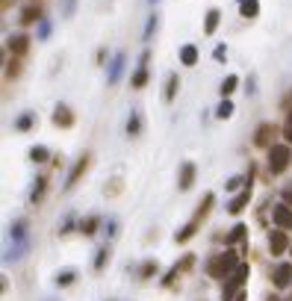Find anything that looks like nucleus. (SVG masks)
<instances>
[{
	"instance_id": "obj_5",
	"label": "nucleus",
	"mask_w": 292,
	"mask_h": 301,
	"mask_svg": "<svg viewBox=\"0 0 292 301\" xmlns=\"http://www.w3.org/2000/svg\"><path fill=\"white\" fill-rule=\"evenodd\" d=\"M286 245H289V239H286V234L283 231H272V236H269V248H272V254H283L286 251Z\"/></svg>"
},
{
	"instance_id": "obj_14",
	"label": "nucleus",
	"mask_w": 292,
	"mask_h": 301,
	"mask_svg": "<svg viewBox=\"0 0 292 301\" xmlns=\"http://www.w3.org/2000/svg\"><path fill=\"white\" fill-rule=\"evenodd\" d=\"M219 18H222V12H219V9H210V12H206V21H204V33H206V35L216 33V27H219Z\"/></svg>"
},
{
	"instance_id": "obj_24",
	"label": "nucleus",
	"mask_w": 292,
	"mask_h": 301,
	"mask_svg": "<svg viewBox=\"0 0 292 301\" xmlns=\"http://www.w3.org/2000/svg\"><path fill=\"white\" fill-rule=\"evenodd\" d=\"M30 160H33V163H48V148L35 145V148L30 150Z\"/></svg>"
},
{
	"instance_id": "obj_37",
	"label": "nucleus",
	"mask_w": 292,
	"mask_h": 301,
	"mask_svg": "<svg viewBox=\"0 0 292 301\" xmlns=\"http://www.w3.org/2000/svg\"><path fill=\"white\" fill-rule=\"evenodd\" d=\"M242 183V177H233V180H227V189H239Z\"/></svg>"
},
{
	"instance_id": "obj_8",
	"label": "nucleus",
	"mask_w": 292,
	"mask_h": 301,
	"mask_svg": "<svg viewBox=\"0 0 292 301\" xmlns=\"http://www.w3.org/2000/svg\"><path fill=\"white\" fill-rule=\"evenodd\" d=\"M248 198H251V183L245 186L239 195H236V198L227 204V213H242V210H245V204H248Z\"/></svg>"
},
{
	"instance_id": "obj_26",
	"label": "nucleus",
	"mask_w": 292,
	"mask_h": 301,
	"mask_svg": "<svg viewBox=\"0 0 292 301\" xmlns=\"http://www.w3.org/2000/svg\"><path fill=\"white\" fill-rule=\"evenodd\" d=\"M74 278H77V275H74V269H65V272H59V275H56V284H59V286H68Z\"/></svg>"
},
{
	"instance_id": "obj_4",
	"label": "nucleus",
	"mask_w": 292,
	"mask_h": 301,
	"mask_svg": "<svg viewBox=\"0 0 292 301\" xmlns=\"http://www.w3.org/2000/svg\"><path fill=\"white\" fill-rule=\"evenodd\" d=\"M272 216H275V224L280 228V231H289L292 228V207L289 204H277Z\"/></svg>"
},
{
	"instance_id": "obj_31",
	"label": "nucleus",
	"mask_w": 292,
	"mask_h": 301,
	"mask_svg": "<svg viewBox=\"0 0 292 301\" xmlns=\"http://www.w3.org/2000/svg\"><path fill=\"white\" fill-rule=\"evenodd\" d=\"M283 136H286V142L292 145V109H289V116H286V124H283Z\"/></svg>"
},
{
	"instance_id": "obj_32",
	"label": "nucleus",
	"mask_w": 292,
	"mask_h": 301,
	"mask_svg": "<svg viewBox=\"0 0 292 301\" xmlns=\"http://www.w3.org/2000/svg\"><path fill=\"white\" fill-rule=\"evenodd\" d=\"M74 3H77V0H62V15L65 18L74 15Z\"/></svg>"
},
{
	"instance_id": "obj_20",
	"label": "nucleus",
	"mask_w": 292,
	"mask_h": 301,
	"mask_svg": "<svg viewBox=\"0 0 292 301\" xmlns=\"http://www.w3.org/2000/svg\"><path fill=\"white\" fill-rule=\"evenodd\" d=\"M38 18H41V9H38V6H27V9L21 12V21H24V24H33Z\"/></svg>"
},
{
	"instance_id": "obj_33",
	"label": "nucleus",
	"mask_w": 292,
	"mask_h": 301,
	"mask_svg": "<svg viewBox=\"0 0 292 301\" xmlns=\"http://www.w3.org/2000/svg\"><path fill=\"white\" fill-rule=\"evenodd\" d=\"M156 24H159V21H156V15H154V18H151V21H148V27H145V42H148V39H151V35H154Z\"/></svg>"
},
{
	"instance_id": "obj_35",
	"label": "nucleus",
	"mask_w": 292,
	"mask_h": 301,
	"mask_svg": "<svg viewBox=\"0 0 292 301\" xmlns=\"http://www.w3.org/2000/svg\"><path fill=\"white\" fill-rule=\"evenodd\" d=\"M48 33H51V24H48V21H41V24H38V35H41V39H48Z\"/></svg>"
},
{
	"instance_id": "obj_16",
	"label": "nucleus",
	"mask_w": 292,
	"mask_h": 301,
	"mask_svg": "<svg viewBox=\"0 0 292 301\" xmlns=\"http://www.w3.org/2000/svg\"><path fill=\"white\" fill-rule=\"evenodd\" d=\"M239 12H242V18H254L260 12V3H257V0H242Z\"/></svg>"
},
{
	"instance_id": "obj_12",
	"label": "nucleus",
	"mask_w": 292,
	"mask_h": 301,
	"mask_svg": "<svg viewBox=\"0 0 292 301\" xmlns=\"http://www.w3.org/2000/svg\"><path fill=\"white\" fill-rule=\"evenodd\" d=\"M180 62H183V65H195V62H198V48H195V45H183V48H180Z\"/></svg>"
},
{
	"instance_id": "obj_36",
	"label": "nucleus",
	"mask_w": 292,
	"mask_h": 301,
	"mask_svg": "<svg viewBox=\"0 0 292 301\" xmlns=\"http://www.w3.org/2000/svg\"><path fill=\"white\" fill-rule=\"evenodd\" d=\"M283 201L292 207V186H286V189H283Z\"/></svg>"
},
{
	"instance_id": "obj_9",
	"label": "nucleus",
	"mask_w": 292,
	"mask_h": 301,
	"mask_svg": "<svg viewBox=\"0 0 292 301\" xmlns=\"http://www.w3.org/2000/svg\"><path fill=\"white\" fill-rule=\"evenodd\" d=\"M289 281H292V266L289 263H280V266L275 269V286L283 289V286H289Z\"/></svg>"
},
{
	"instance_id": "obj_6",
	"label": "nucleus",
	"mask_w": 292,
	"mask_h": 301,
	"mask_svg": "<svg viewBox=\"0 0 292 301\" xmlns=\"http://www.w3.org/2000/svg\"><path fill=\"white\" fill-rule=\"evenodd\" d=\"M145 65H148V50L139 56V71L133 74V89H142V86L148 83V68Z\"/></svg>"
},
{
	"instance_id": "obj_30",
	"label": "nucleus",
	"mask_w": 292,
	"mask_h": 301,
	"mask_svg": "<svg viewBox=\"0 0 292 301\" xmlns=\"http://www.w3.org/2000/svg\"><path fill=\"white\" fill-rule=\"evenodd\" d=\"M106 260H109V251L101 248V251H98V257H95V269H103V263H106Z\"/></svg>"
},
{
	"instance_id": "obj_41",
	"label": "nucleus",
	"mask_w": 292,
	"mask_h": 301,
	"mask_svg": "<svg viewBox=\"0 0 292 301\" xmlns=\"http://www.w3.org/2000/svg\"><path fill=\"white\" fill-rule=\"evenodd\" d=\"M239 3H242V0H239Z\"/></svg>"
},
{
	"instance_id": "obj_10",
	"label": "nucleus",
	"mask_w": 292,
	"mask_h": 301,
	"mask_svg": "<svg viewBox=\"0 0 292 301\" xmlns=\"http://www.w3.org/2000/svg\"><path fill=\"white\" fill-rule=\"evenodd\" d=\"M192 180H195V166H192V163H183V166H180V180H177V183H180V189L186 192L192 186Z\"/></svg>"
},
{
	"instance_id": "obj_13",
	"label": "nucleus",
	"mask_w": 292,
	"mask_h": 301,
	"mask_svg": "<svg viewBox=\"0 0 292 301\" xmlns=\"http://www.w3.org/2000/svg\"><path fill=\"white\" fill-rule=\"evenodd\" d=\"M121 68H124V53H118V56L112 59V65H109V74H106V80H109V83H118Z\"/></svg>"
},
{
	"instance_id": "obj_3",
	"label": "nucleus",
	"mask_w": 292,
	"mask_h": 301,
	"mask_svg": "<svg viewBox=\"0 0 292 301\" xmlns=\"http://www.w3.org/2000/svg\"><path fill=\"white\" fill-rule=\"evenodd\" d=\"M289 160H292L289 145H272V148H269V171H272V174H280V171H286Z\"/></svg>"
},
{
	"instance_id": "obj_28",
	"label": "nucleus",
	"mask_w": 292,
	"mask_h": 301,
	"mask_svg": "<svg viewBox=\"0 0 292 301\" xmlns=\"http://www.w3.org/2000/svg\"><path fill=\"white\" fill-rule=\"evenodd\" d=\"M45 183H48L45 177H38V180H35L33 192H30V201H38V198H41V195H45Z\"/></svg>"
},
{
	"instance_id": "obj_25",
	"label": "nucleus",
	"mask_w": 292,
	"mask_h": 301,
	"mask_svg": "<svg viewBox=\"0 0 292 301\" xmlns=\"http://www.w3.org/2000/svg\"><path fill=\"white\" fill-rule=\"evenodd\" d=\"M216 116H219V118H230V116H233V103L224 98L222 103H219V109H216Z\"/></svg>"
},
{
	"instance_id": "obj_29",
	"label": "nucleus",
	"mask_w": 292,
	"mask_h": 301,
	"mask_svg": "<svg viewBox=\"0 0 292 301\" xmlns=\"http://www.w3.org/2000/svg\"><path fill=\"white\" fill-rule=\"evenodd\" d=\"M30 124H33V112H24V116L18 118V124H15V127H18V130H27Z\"/></svg>"
},
{
	"instance_id": "obj_15",
	"label": "nucleus",
	"mask_w": 292,
	"mask_h": 301,
	"mask_svg": "<svg viewBox=\"0 0 292 301\" xmlns=\"http://www.w3.org/2000/svg\"><path fill=\"white\" fill-rule=\"evenodd\" d=\"M6 42H9V50H12V53H24L30 39H27V35H9Z\"/></svg>"
},
{
	"instance_id": "obj_2",
	"label": "nucleus",
	"mask_w": 292,
	"mask_h": 301,
	"mask_svg": "<svg viewBox=\"0 0 292 301\" xmlns=\"http://www.w3.org/2000/svg\"><path fill=\"white\" fill-rule=\"evenodd\" d=\"M245 281H248V263H239V266H236V272H233V275L224 281L222 298H224V301H233V295L242 289V284H245Z\"/></svg>"
},
{
	"instance_id": "obj_7",
	"label": "nucleus",
	"mask_w": 292,
	"mask_h": 301,
	"mask_svg": "<svg viewBox=\"0 0 292 301\" xmlns=\"http://www.w3.org/2000/svg\"><path fill=\"white\" fill-rule=\"evenodd\" d=\"M272 136H275V127H272V124H260L254 142H257L260 148H272Z\"/></svg>"
},
{
	"instance_id": "obj_21",
	"label": "nucleus",
	"mask_w": 292,
	"mask_h": 301,
	"mask_svg": "<svg viewBox=\"0 0 292 301\" xmlns=\"http://www.w3.org/2000/svg\"><path fill=\"white\" fill-rule=\"evenodd\" d=\"M139 130H142V118H139V112H130V121H127V136H139Z\"/></svg>"
},
{
	"instance_id": "obj_38",
	"label": "nucleus",
	"mask_w": 292,
	"mask_h": 301,
	"mask_svg": "<svg viewBox=\"0 0 292 301\" xmlns=\"http://www.w3.org/2000/svg\"><path fill=\"white\" fill-rule=\"evenodd\" d=\"M233 301H245V295H242V292H239V295H236V298H233Z\"/></svg>"
},
{
	"instance_id": "obj_23",
	"label": "nucleus",
	"mask_w": 292,
	"mask_h": 301,
	"mask_svg": "<svg viewBox=\"0 0 292 301\" xmlns=\"http://www.w3.org/2000/svg\"><path fill=\"white\" fill-rule=\"evenodd\" d=\"M245 231H248L245 224H236V228H233V231L227 234V245H233V242H239V239H245Z\"/></svg>"
},
{
	"instance_id": "obj_22",
	"label": "nucleus",
	"mask_w": 292,
	"mask_h": 301,
	"mask_svg": "<svg viewBox=\"0 0 292 301\" xmlns=\"http://www.w3.org/2000/svg\"><path fill=\"white\" fill-rule=\"evenodd\" d=\"M177 86H180V80H177V74H172V77H169V83H165V100H174Z\"/></svg>"
},
{
	"instance_id": "obj_1",
	"label": "nucleus",
	"mask_w": 292,
	"mask_h": 301,
	"mask_svg": "<svg viewBox=\"0 0 292 301\" xmlns=\"http://www.w3.org/2000/svg\"><path fill=\"white\" fill-rule=\"evenodd\" d=\"M236 266H239V257H236V251L227 248L224 254L213 257V260L206 263V272H210V278H230V275L236 272Z\"/></svg>"
},
{
	"instance_id": "obj_17",
	"label": "nucleus",
	"mask_w": 292,
	"mask_h": 301,
	"mask_svg": "<svg viewBox=\"0 0 292 301\" xmlns=\"http://www.w3.org/2000/svg\"><path fill=\"white\" fill-rule=\"evenodd\" d=\"M236 83H239V77H233V74H230V77H224L222 89H219V92H222V98H230V95L236 92Z\"/></svg>"
},
{
	"instance_id": "obj_19",
	"label": "nucleus",
	"mask_w": 292,
	"mask_h": 301,
	"mask_svg": "<svg viewBox=\"0 0 292 301\" xmlns=\"http://www.w3.org/2000/svg\"><path fill=\"white\" fill-rule=\"evenodd\" d=\"M83 168H86V157H80V160H77V166L71 168V174H68V183H65V186H68V189H71V186H74V183H77V177L83 174Z\"/></svg>"
},
{
	"instance_id": "obj_34",
	"label": "nucleus",
	"mask_w": 292,
	"mask_h": 301,
	"mask_svg": "<svg viewBox=\"0 0 292 301\" xmlns=\"http://www.w3.org/2000/svg\"><path fill=\"white\" fill-rule=\"evenodd\" d=\"M156 272V263H145V269H142V278H151Z\"/></svg>"
},
{
	"instance_id": "obj_11",
	"label": "nucleus",
	"mask_w": 292,
	"mask_h": 301,
	"mask_svg": "<svg viewBox=\"0 0 292 301\" xmlns=\"http://www.w3.org/2000/svg\"><path fill=\"white\" fill-rule=\"evenodd\" d=\"M71 121H74V116L68 112V106H56V112H53V124H59V127H71Z\"/></svg>"
},
{
	"instance_id": "obj_40",
	"label": "nucleus",
	"mask_w": 292,
	"mask_h": 301,
	"mask_svg": "<svg viewBox=\"0 0 292 301\" xmlns=\"http://www.w3.org/2000/svg\"><path fill=\"white\" fill-rule=\"evenodd\" d=\"M151 3H156V0H151Z\"/></svg>"
},
{
	"instance_id": "obj_18",
	"label": "nucleus",
	"mask_w": 292,
	"mask_h": 301,
	"mask_svg": "<svg viewBox=\"0 0 292 301\" xmlns=\"http://www.w3.org/2000/svg\"><path fill=\"white\" fill-rule=\"evenodd\" d=\"M98 224H101V218H98V216H89V218H83V221H80V231H83L86 236H92L95 231H98Z\"/></svg>"
},
{
	"instance_id": "obj_27",
	"label": "nucleus",
	"mask_w": 292,
	"mask_h": 301,
	"mask_svg": "<svg viewBox=\"0 0 292 301\" xmlns=\"http://www.w3.org/2000/svg\"><path fill=\"white\" fill-rule=\"evenodd\" d=\"M195 228H198V218H195V221H189V224H186V228H183V231L177 234V242H186V239H189V236L195 234Z\"/></svg>"
},
{
	"instance_id": "obj_39",
	"label": "nucleus",
	"mask_w": 292,
	"mask_h": 301,
	"mask_svg": "<svg viewBox=\"0 0 292 301\" xmlns=\"http://www.w3.org/2000/svg\"><path fill=\"white\" fill-rule=\"evenodd\" d=\"M269 301H280V298H275V295H272V298H269Z\"/></svg>"
}]
</instances>
